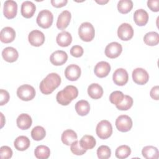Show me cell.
<instances>
[{
  "mask_svg": "<svg viewBox=\"0 0 159 159\" xmlns=\"http://www.w3.org/2000/svg\"><path fill=\"white\" fill-rule=\"evenodd\" d=\"M131 153L130 148L126 145H122L117 148L116 150V157L119 159H124L127 158Z\"/></svg>",
  "mask_w": 159,
  "mask_h": 159,
  "instance_id": "d6a6232c",
  "label": "cell"
},
{
  "mask_svg": "<svg viewBox=\"0 0 159 159\" xmlns=\"http://www.w3.org/2000/svg\"><path fill=\"white\" fill-rule=\"evenodd\" d=\"M97 135L101 139H107L112 133V127L111 124L107 120H102L100 121L96 129Z\"/></svg>",
  "mask_w": 159,
  "mask_h": 159,
  "instance_id": "5b68a950",
  "label": "cell"
},
{
  "mask_svg": "<svg viewBox=\"0 0 159 159\" xmlns=\"http://www.w3.org/2000/svg\"><path fill=\"white\" fill-rule=\"evenodd\" d=\"M80 38L84 42L91 41L95 35V30L93 25L88 22L82 23L78 29Z\"/></svg>",
  "mask_w": 159,
  "mask_h": 159,
  "instance_id": "3957f363",
  "label": "cell"
},
{
  "mask_svg": "<svg viewBox=\"0 0 159 159\" xmlns=\"http://www.w3.org/2000/svg\"><path fill=\"white\" fill-rule=\"evenodd\" d=\"M61 83V78L59 75L56 73H51L48 74L40 82L39 88L42 93L44 94H51Z\"/></svg>",
  "mask_w": 159,
  "mask_h": 159,
  "instance_id": "6da1fadb",
  "label": "cell"
},
{
  "mask_svg": "<svg viewBox=\"0 0 159 159\" xmlns=\"http://www.w3.org/2000/svg\"><path fill=\"white\" fill-rule=\"evenodd\" d=\"M78 95V90L73 85L66 86L63 90L58 92L56 99L62 106L68 105Z\"/></svg>",
  "mask_w": 159,
  "mask_h": 159,
  "instance_id": "7a4b0ae2",
  "label": "cell"
},
{
  "mask_svg": "<svg viewBox=\"0 0 159 159\" xmlns=\"http://www.w3.org/2000/svg\"><path fill=\"white\" fill-rule=\"evenodd\" d=\"M117 35L119 38L124 41L130 40L134 35V29L131 25L128 23H122L117 29Z\"/></svg>",
  "mask_w": 159,
  "mask_h": 159,
  "instance_id": "ba28073f",
  "label": "cell"
},
{
  "mask_svg": "<svg viewBox=\"0 0 159 159\" xmlns=\"http://www.w3.org/2000/svg\"><path fill=\"white\" fill-rule=\"evenodd\" d=\"M68 59L67 53L63 50H56L50 57V62L55 66L62 65L65 63Z\"/></svg>",
  "mask_w": 159,
  "mask_h": 159,
  "instance_id": "5bb4252c",
  "label": "cell"
},
{
  "mask_svg": "<svg viewBox=\"0 0 159 159\" xmlns=\"http://www.w3.org/2000/svg\"><path fill=\"white\" fill-rule=\"evenodd\" d=\"M145 43L149 46H155L159 43V35L156 32H149L145 34L143 37Z\"/></svg>",
  "mask_w": 159,
  "mask_h": 159,
  "instance_id": "f546056e",
  "label": "cell"
},
{
  "mask_svg": "<svg viewBox=\"0 0 159 159\" xmlns=\"http://www.w3.org/2000/svg\"><path fill=\"white\" fill-rule=\"evenodd\" d=\"M151 98L155 100H158L159 99V88L158 86H155L152 88L150 92Z\"/></svg>",
  "mask_w": 159,
  "mask_h": 159,
  "instance_id": "7bdbcfd3",
  "label": "cell"
},
{
  "mask_svg": "<svg viewBox=\"0 0 159 159\" xmlns=\"http://www.w3.org/2000/svg\"><path fill=\"white\" fill-rule=\"evenodd\" d=\"M17 2L12 0L6 1L4 3L3 13L7 19H13L17 15Z\"/></svg>",
  "mask_w": 159,
  "mask_h": 159,
  "instance_id": "8fae6325",
  "label": "cell"
},
{
  "mask_svg": "<svg viewBox=\"0 0 159 159\" xmlns=\"http://www.w3.org/2000/svg\"><path fill=\"white\" fill-rule=\"evenodd\" d=\"M111 71V65L107 61L98 62L94 69L95 75L99 78H104L108 75Z\"/></svg>",
  "mask_w": 159,
  "mask_h": 159,
  "instance_id": "2e32d148",
  "label": "cell"
},
{
  "mask_svg": "<svg viewBox=\"0 0 159 159\" xmlns=\"http://www.w3.org/2000/svg\"><path fill=\"white\" fill-rule=\"evenodd\" d=\"M36 10L35 5L31 1H25L22 2L20 8L21 15L25 18L32 17Z\"/></svg>",
  "mask_w": 159,
  "mask_h": 159,
  "instance_id": "ac0fdd59",
  "label": "cell"
},
{
  "mask_svg": "<svg viewBox=\"0 0 159 159\" xmlns=\"http://www.w3.org/2000/svg\"><path fill=\"white\" fill-rule=\"evenodd\" d=\"M112 80L118 86H124L128 81V73L124 68H118L114 72L112 75Z\"/></svg>",
  "mask_w": 159,
  "mask_h": 159,
  "instance_id": "4fadbf2b",
  "label": "cell"
},
{
  "mask_svg": "<svg viewBox=\"0 0 159 159\" xmlns=\"http://www.w3.org/2000/svg\"><path fill=\"white\" fill-rule=\"evenodd\" d=\"M1 128H2L3 127V125H4V122H3V120H4V116H3L2 112H1Z\"/></svg>",
  "mask_w": 159,
  "mask_h": 159,
  "instance_id": "f6af8a7d",
  "label": "cell"
},
{
  "mask_svg": "<svg viewBox=\"0 0 159 159\" xmlns=\"http://www.w3.org/2000/svg\"><path fill=\"white\" fill-rule=\"evenodd\" d=\"M84 52L83 48L80 45H74L70 49V54L75 57L78 58L83 55Z\"/></svg>",
  "mask_w": 159,
  "mask_h": 159,
  "instance_id": "ab89813d",
  "label": "cell"
},
{
  "mask_svg": "<svg viewBox=\"0 0 159 159\" xmlns=\"http://www.w3.org/2000/svg\"><path fill=\"white\" fill-rule=\"evenodd\" d=\"M124 94L120 91H115L111 93L109 96L110 102L116 106L119 104L123 100Z\"/></svg>",
  "mask_w": 159,
  "mask_h": 159,
  "instance_id": "8d00e7d4",
  "label": "cell"
},
{
  "mask_svg": "<svg viewBox=\"0 0 159 159\" xmlns=\"http://www.w3.org/2000/svg\"><path fill=\"white\" fill-rule=\"evenodd\" d=\"M34 155L39 159H47L50 155V148L45 145L37 146L34 150Z\"/></svg>",
  "mask_w": 159,
  "mask_h": 159,
  "instance_id": "4dcf8cb0",
  "label": "cell"
},
{
  "mask_svg": "<svg viewBox=\"0 0 159 159\" xmlns=\"http://www.w3.org/2000/svg\"><path fill=\"white\" fill-rule=\"evenodd\" d=\"M122 51V45L116 42H112L109 43L105 48V55L110 58H116L118 57Z\"/></svg>",
  "mask_w": 159,
  "mask_h": 159,
  "instance_id": "30bf717a",
  "label": "cell"
},
{
  "mask_svg": "<svg viewBox=\"0 0 159 159\" xmlns=\"http://www.w3.org/2000/svg\"><path fill=\"white\" fill-rule=\"evenodd\" d=\"M71 15L70 11L65 10L62 11L58 17L57 27L60 30L65 29L70 24Z\"/></svg>",
  "mask_w": 159,
  "mask_h": 159,
  "instance_id": "e0dca14e",
  "label": "cell"
},
{
  "mask_svg": "<svg viewBox=\"0 0 159 159\" xmlns=\"http://www.w3.org/2000/svg\"><path fill=\"white\" fill-rule=\"evenodd\" d=\"M17 95L18 98L22 101H30L33 99L35 96V90L34 88L30 84H23L17 88Z\"/></svg>",
  "mask_w": 159,
  "mask_h": 159,
  "instance_id": "8992f818",
  "label": "cell"
},
{
  "mask_svg": "<svg viewBox=\"0 0 159 159\" xmlns=\"http://www.w3.org/2000/svg\"><path fill=\"white\" fill-rule=\"evenodd\" d=\"M2 56L5 61L9 63H12L17 60L19 53L16 48L12 47H7L2 50Z\"/></svg>",
  "mask_w": 159,
  "mask_h": 159,
  "instance_id": "44dd1931",
  "label": "cell"
},
{
  "mask_svg": "<svg viewBox=\"0 0 159 159\" xmlns=\"http://www.w3.org/2000/svg\"><path fill=\"white\" fill-rule=\"evenodd\" d=\"M30 44L34 47H40L45 42V35L43 32L39 30H33L28 35Z\"/></svg>",
  "mask_w": 159,
  "mask_h": 159,
  "instance_id": "7c38bea8",
  "label": "cell"
},
{
  "mask_svg": "<svg viewBox=\"0 0 159 159\" xmlns=\"http://www.w3.org/2000/svg\"><path fill=\"white\" fill-rule=\"evenodd\" d=\"M133 81L138 84L143 85L146 84L149 80V75L147 71L142 68H137L132 71Z\"/></svg>",
  "mask_w": 159,
  "mask_h": 159,
  "instance_id": "9c48e42d",
  "label": "cell"
},
{
  "mask_svg": "<svg viewBox=\"0 0 159 159\" xmlns=\"http://www.w3.org/2000/svg\"><path fill=\"white\" fill-rule=\"evenodd\" d=\"M81 68L79 66L75 64L68 65L65 70V75L66 79L70 81H76L81 76Z\"/></svg>",
  "mask_w": 159,
  "mask_h": 159,
  "instance_id": "9a60e30c",
  "label": "cell"
},
{
  "mask_svg": "<svg viewBox=\"0 0 159 159\" xmlns=\"http://www.w3.org/2000/svg\"><path fill=\"white\" fill-rule=\"evenodd\" d=\"M67 0H52L51 4L55 7H61L66 4Z\"/></svg>",
  "mask_w": 159,
  "mask_h": 159,
  "instance_id": "ee69618b",
  "label": "cell"
},
{
  "mask_svg": "<svg viewBox=\"0 0 159 159\" xmlns=\"http://www.w3.org/2000/svg\"><path fill=\"white\" fill-rule=\"evenodd\" d=\"M97 155L99 159H107L111 155L110 148L107 145H101L97 150Z\"/></svg>",
  "mask_w": 159,
  "mask_h": 159,
  "instance_id": "d590c367",
  "label": "cell"
},
{
  "mask_svg": "<svg viewBox=\"0 0 159 159\" xmlns=\"http://www.w3.org/2000/svg\"><path fill=\"white\" fill-rule=\"evenodd\" d=\"M158 0H149L147 1V6L148 8L153 12H158L159 11Z\"/></svg>",
  "mask_w": 159,
  "mask_h": 159,
  "instance_id": "b9f144b4",
  "label": "cell"
},
{
  "mask_svg": "<svg viewBox=\"0 0 159 159\" xmlns=\"http://www.w3.org/2000/svg\"><path fill=\"white\" fill-rule=\"evenodd\" d=\"M53 20V14L47 9L42 10L39 12L36 21L39 26L43 29H48L49 28Z\"/></svg>",
  "mask_w": 159,
  "mask_h": 159,
  "instance_id": "277c9868",
  "label": "cell"
},
{
  "mask_svg": "<svg viewBox=\"0 0 159 159\" xmlns=\"http://www.w3.org/2000/svg\"><path fill=\"white\" fill-rule=\"evenodd\" d=\"M9 94L4 89H1L0 90V105L3 106L6 104L9 100Z\"/></svg>",
  "mask_w": 159,
  "mask_h": 159,
  "instance_id": "60d3db41",
  "label": "cell"
},
{
  "mask_svg": "<svg viewBox=\"0 0 159 159\" xmlns=\"http://www.w3.org/2000/svg\"><path fill=\"white\" fill-rule=\"evenodd\" d=\"M12 156V150L8 146H2L0 148V157L2 159H9Z\"/></svg>",
  "mask_w": 159,
  "mask_h": 159,
  "instance_id": "f35d334b",
  "label": "cell"
},
{
  "mask_svg": "<svg viewBox=\"0 0 159 159\" xmlns=\"http://www.w3.org/2000/svg\"><path fill=\"white\" fill-rule=\"evenodd\" d=\"M16 32L11 27H4L0 32V40L5 43H11L15 39Z\"/></svg>",
  "mask_w": 159,
  "mask_h": 159,
  "instance_id": "d6986e66",
  "label": "cell"
},
{
  "mask_svg": "<svg viewBox=\"0 0 159 159\" xmlns=\"http://www.w3.org/2000/svg\"><path fill=\"white\" fill-rule=\"evenodd\" d=\"M81 146L85 150L93 149L96 143V140L93 136L89 135H84L80 140Z\"/></svg>",
  "mask_w": 159,
  "mask_h": 159,
  "instance_id": "f1b7e54d",
  "label": "cell"
},
{
  "mask_svg": "<svg viewBox=\"0 0 159 159\" xmlns=\"http://www.w3.org/2000/svg\"><path fill=\"white\" fill-rule=\"evenodd\" d=\"M133 102V99L130 96L124 95L122 101L116 106L119 110L127 111L132 106Z\"/></svg>",
  "mask_w": 159,
  "mask_h": 159,
  "instance_id": "e575fe53",
  "label": "cell"
},
{
  "mask_svg": "<svg viewBox=\"0 0 159 159\" xmlns=\"http://www.w3.org/2000/svg\"><path fill=\"white\" fill-rule=\"evenodd\" d=\"M70 150L71 152L76 155H82L86 152V150L84 149L81 146L80 141H78L77 140L71 144Z\"/></svg>",
  "mask_w": 159,
  "mask_h": 159,
  "instance_id": "74e56055",
  "label": "cell"
},
{
  "mask_svg": "<svg viewBox=\"0 0 159 159\" xmlns=\"http://www.w3.org/2000/svg\"><path fill=\"white\" fill-rule=\"evenodd\" d=\"M78 136L76 133L71 129L65 130L61 134V141L66 145H71V144L77 140Z\"/></svg>",
  "mask_w": 159,
  "mask_h": 159,
  "instance_id": "484cf974",
  "label": "cell"
},
{
  "mask_svg": "<svg viewBox=\"0 0 159 159\" xmlns=\"http://www.w3.org/2000/svg\"><path fill=\"white\" fill-rule=\"evenodd\" d=\"M46 135V131L45 129L42 126H35L31 131L32 138L36 141L42 140Z\"/></svg>",
  "mask_w": 159,
  "mask_h": 159,
  "instance_id": "836d02e7",
  "label": "cell"
},
{
  "mask_svg": "<svg viewBox=\"0 0 159 159\" xmlns=\"http://www.w3.org/2000/svg\"><path fill=\"white\" fill-rule=\"evenodd\" d=\"M88 93L92 99H98L102 96L103 89L99 84L92 83L88 88Z\"/></svg>",
  "mask_w": 159,
  "mask_h": 159,
  "instance_id": "603a6c76",
  "label": "cell"
},
{
  "mask_svg": "<svg viewBox=\"0 0 159 159\" xmlns=\"http://www.w3.org/2000/svg\"><path fill=\"white\" fill-rule=\"evenodd\" d=\"M17 127L22 130H27L30 127L32 123L31 117L27 114H20L16 120Z\"/></svg>",
  "mask_w": 159,
  "mask_h": 159,
  "instance_id": "7402d4cb",
  "label": "cell"
},
{
  "mask_svg": "<svg viewBox=\"0 0 159 159\" xmlns=\"http://www.w3.org/2000/svg\"><path fill=\"white\" fill-rule=\"evenodd\" d=\"M56 41L58 45L61 47H68L72 42V37L68 32L62 31L57 35Z\"/></svg>",
  "mask_w": 159,
  "mask_h": 159,
  "instance_id": "cb8c5ba5",
  "label": "cell"
},
{
  "mask_svg": "<svg viewBox=\"0 0 159 159\" xmlns=\"http://www.w3.org/2000/svg\"><path fill=\"white\" fill-rule=\"evenodd\" d=\"M142 154L147 159H157L159 157L158 150L152 145L144 147L142 150Z\"/></svg>",
  "mask_w": 159,
  "mask_h": 159,
  "instance_id": "4316f807",
  "label": "cell"
},
{
  "mask_svg": "<svg viewBox=\"0 0 159 159\" xmlns=\"http://www.w3.org/2000/svg\"><path fill=\"white\" fill-rule=\"evenodd\" d=\"M116 126L120 132H128L132 127V120L127 115L119 116L116 120Z\"/></svg>",
  "mask_w": 159,
  "mask_h": 159,
  "instance_id": "52a82bcc",
  "label": "cell"
},
{
  "mask_svg": "<svg viewBox=\"0 0 159 159\" xmlns=\"http://www.w3.org/2000/svg\"><path fill=\"white\" fill-rule=\"evenodd\" d=\"M75 110L78 115L84 116L89 112L90 105L87 101L80 100L76 103Z\"/></svg>",
  "mask_w": 159,
  "mask_h": 159,
  "instance_id": "83f0119b",
  "label": "cell"
},
{
  "mask_svg": "<svg viewBox=\"0 0 159 159\" xmlns=\"http://www.w3.org/2000/svg\"><path fill=\"white\" fill-rule=\"evenodd\" d=\"M134 20L139 26L146 25L148 20V14L147 12L143 9L136 10L134 14Z\"/></svg>",
  "mask_w": 159,
  "mask_h": 159,
  "instance_id": "ffe728a7",
  "label": "cell"
},
{
  "mask_svg": "<svg viewBox=\"0 0 159 159\" xmlns=\"http://www.w3.org/2000/svg\"><path fill=\"white\" fill-rule=\"evenodd\" d=\"M96 2L99 3V4H104L107 3L108 2V1H96Z\"/></svg>",
  "mask_w": 159,
  "mask_h": 159,
  "instance_id": "bcb514c9",
  "label": "cell"
},
{
  "mask_svg": "<svg viewBox=\"0 0 159 159\" xmlns=\"http://www.w3.org/2000/svg\"><path fill=\"white\" fill-rule=\"evenodd\" d=\"M133 7V2L131 0H120L117 3V9L121 14L129 12Z\"/></svg>",
  "mask_w": 159,
  "mask_h": 159,
  "instance_id": "1f68e13d",
  "label": "cell"
},
{
  "mask_svg": "<svg viewBox=\"0 0 159 159\" xmlns=\"http://www.w3.org/2000/svg\"><path fill=\"white\" fill-rule=\"evenodd\" d=\"M30 144V140L28 137L24 135L17 137L14 142L15 148L19 151H24L27 150L29 147Z\"/></svg>",
  "mask_w": 159,
  "mask_h": 159,
  "instance_id": "d4e9b609",
  "label": "cell"
}]
</instances>
